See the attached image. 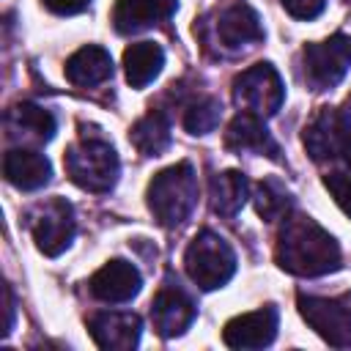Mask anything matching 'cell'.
Listing matches in <instances>:
<instances>
[{
  "label": "cell",
  "mask_w": 351,
  "mask_h": 351,
  "mask_svg": "<svg viewBox=\"0 0 351 351\" xmlns=\"http://www.w3.org/2000/svg\"><path fill=\"white\" fill-rule=\"evenodd\" d=\"M324 186L329 189V195L335 197V203L340 206V211L346 217H351V176L348 173H329L324 178Z\"/></svg>",
  "instance_id": "d4e9b609"
},
{
  "label": "cell",
  "mask_w": 351,
  "mask_h": 351,
  "mask_svg": "<svg viewBox=\"0 0 351 351\" xmlns=\"http://www.w3.org/2000/svg\"><path fill=\"white\" fill-rule=\"evenodd\" d=\"M129 140H132V145L143 156H159V154H165L167 145H170V121H167V115L159 112V110L145 112L132 126Z\"/></svg>",
  "instance_id": "44dd1931"
},
{
  "label": "cell",
  "mask_w": 351,
  "mask_h": 351,
  "mask_svg": "<svg viewBox=\"0 0 351 351\" xmlns=\"http://www.w3.org/2000/svg\"><path fill=\"white\" fill-rule=\"evenodd\" d=\"M195 321V304L192 299L176 288V285H165L154 302H151V324L162 337H176L184 335Z\"/></svg>",
  "instance_id": "7c38bea8"
},
{
  "label": "cell",
  "mask_w": 351,
  "mask_h": 351,
  "mask_svg": "<svg viewBox=\"0 0 351 351\" xmlns=\"http://www.w3.org/2000/svg\"><path fill=\"white\" fill-rule=\"evenodd\" d=\"M214 38L219 41L222 49L239 52V49L258 44L263 38V27H261L258 14L247 3H233L219 11L214 22Z\"/></svg>",
  "instance_id": "9c48e42d"
},
{
  "label": "cell",
  "mask_w": 351,
  "mask_h": 351,
  "mask_svg": "<svg viewBox=\"0 0 351 351\" xmlns=\"http://www.w3.org/2000/svg\"><path fill=\"white\" fill-rule=\"evenodd\" d=\"M348 134V121L340 110H329L324 107L307 126H304V134H302V143L307 148V154L313 159H332L335 154L343 151L346 145V137Z\"/></svg>",
  "instance_id": "8fae6325"
},
{
  "label": "cell",
  "mask_w": 351,
  "mask_h": 351,
  "mask_svg": "<svg viewBox=\"0 0 351 351\" xmlns=\"http://www.w3.org/2000/svg\"><path fill=\"white\" fill-rule=\"evenodd\" d=\"M219 115H222V104L211 96L206 99H197L195 104H189V110L184 112V129L189 134H208L217 129L219 123Z\"/></svg>",
  "instance_id": "cb8c5ba5"
},
{
  "label": "cell",
  "mask_w": 351,
  "mask_h": 351,
  "mask_svg": "<svg viewBox=\"0 0 351 351\" xmlns=\"http://www.w3.org/2000/svg\"><path fill=\"white\" fill-rule=\"evenodd\" d=\"M66 176L85 192H110L118 181L121 162L110 143L104 140H80L74 143L66 156Z\"/></svg>",
  "instance_id": "3957f363"
},
{
  "label": "cell",
  "mask_w": 351,
  "mask_h": 351,
  "mask_svg": "<svg viewBox=\"0 0 351 351\" xmlns=\"http://www.w3.org/2000/svg\"><path fill=\"white\" fill-rule=\"evenodd\" d=\"M162 66H165V52L154 41H134L123 52V71L132 88H145L148 82H154Z\"/></svg>",
  "instance_id": "d6986e66"
},
{
  "label": "cell",
  "mask_w": 351,
  "mask_h": 351,
  "mask_svg": "<svg viewBox=\"0 0 351 351\" xmlns=\"http://www.w3.org/2000/svg\"><path fill=\"white\" fill-rule=\"evenodd\" d=\"M74 230H77V222H74V208L71 203H66L63 197H55L49 200L38 214H36V222H33V241L36 247L55 258L60 255L63 250H69L71 239H74Z\"/></svg>",
  "instance_id": "ba28073f"
},
{
  "label": "cell",
  "mask_w": 351,
  "mask_h": 351,
  "mask_svg": "<svg viewBox=\"0 0 351 351\" xmlns=\"http://www.w3.org/2000/svg\"><path fill=\"white\" fill-rule=\"evenodd\" d=\"M145 203L154 219L165 228H176L189 219L197 206V176L189 162L170 165L159 170L145 192Z\"/></svg>",
  "instance_id": "7a4b0ae2"
},
{
  "label": "cell",
  "mask_w": 351,
  "mask_h": 351,
  "mask_svg": "<svg viewBox=\"0 0 351 351\" xmlns=\"http://www.w3.org/2000/svg\"><path fill=\"white\" fill-rule=\"evenodd\" d=\"M233 99L244 112L269 118L282 107L285 85L271 63H255L233 80Z\"/></svg>",
  "instance_id": "5b68a950"
},
{
  "label": "cell",
  "mask_w": 351,
  "mask_h": 351,
  "mask_svg": "<svg viewBox=\"0 0 351 351\" xmlns=\"http://www.w3.org/2000/svg\"><path fill=\"white\" fill-rule=\"evenodd\" d=\"M184 266H186L189 280L197 288L214 291V288H222L233 277L236 252L219 233L203 230L189 241V247L184 252Z\"/></svg>",
  "instance_id": "277c9868"
},
{
  "label": "cell",
  "mask_w": 351,
  "mask_h": 351,
  "mask_svg": "<svg viewBox=\"0 0 351 351\" xmlns=\"http://www.w3.org/2000/svg\"><path fill=\"white\" fill-rule=\"evenodd\" d=\"M52 14H60V16H71V14H80L88 8L90 0H41Z\"/></svg>",
  "instance_id": "4316f807"
},
{
  "label": "cell",
  "mask_w": 351,
  "mask_h": 351,
  "mask_svg": "<svg viewBox=\"0 0 351 351\" xmlns=\"http://www.w3.org/2000/svg\"><path fill=\"white\" fill-rule=\"evenodd\" d=\"M112 77V58L101 47H82L66 60V80L77 88H93Z\"/></svg>",
  "instance_id": "ac0fdd59"
},
{
  "label": "cell",
  "mask_w": 351,
  "mask_h": 351,
  "mask_svg": "<svg viewBox=\"0 0 351 351\" xmlns=\"http://www.w3.org/2000/svg\"><path fill=\"white\" fill-rule=\"evenodd\" d=\"M3 291H5V329H3V335H8L11 326H14V293H11L8 285H5Z\"/></svg>",
  "instance_id": "83f0119b"
},
{
  "label": "cell",
  "mask_w": 351,
  "mask_h": 351,
  "mask_svg": "<svg viewBox=\"0 0 351 351\" xmlns=\"http://www.w3.org/2000/svg\"><path fill=\"white\" fill-rule=\"evenodd\" d=\"M302 60L304 77L315 90L335 88L351 66V36H332L326 41L307 44Z\"/></svg>",
  "instance_id": "52a82bcc"
},
{
  "label": "cell",
  "mask_w": 351,
  "mask_h": 351,
  "mask_svg": "<svg viewBox=\"0 0 351 351\" xmlns=\"http://www.w3.org/2000/svg\"><path fill=\"white\" fill-rule=\"evenodd\" d=\"M277 266L299 277H321L340 269L337 241L310 217L293 214L282 222L274 247Z\"/></svg>",
  "instance_id": "6da1fadb"
},
{
  "label": "cell",
  "mask_w": 351,
  "mask_h": 351,
  "mask_svg": "<svg viewBox=\"0 0 351 351\" xmlns=\"http://www.w3.org/2000/svg\"><path fill=\"white\" fill-rule=\"evenodd\" d=\"M250 192V181L239 170H222L211 178L208 184V197H211V211L219 217H233Z\"/></svg>",
  "instance_id": "ffe728a7"
},
{
  "label": "cell",
  "mask_w": 351,
  "mask_h": 351,
  "mask_svg": "<svg viewBox=\"0 0 351 351\" xmlns=\"http://www.w3.org/2000/svg\"><path fill=\"white\" fill-rule=\"evenodd\" d=\"M5 121H8V126H11L16 134H25V137H30V140H36V143L52 140V137H55V129H58L52 112L41 110V107H36V104H27V101L14 104V107L8 110V118H5Z\"/></svg>",
  "instance_id": "7402d4cb"
},
{
  "label": "cell",
  "mask_w": 351,
  "mask_h": 351,
  "mask_svg": "<svg viewBox=\"0 0 351 351\" xmlns=\"http://www.w3.org/2000/svg\"><path fill=\"white\" fill-rule=\"evenodd\" d=\"M3 173L8 178V184H14L16 189L33 192L49 181L52 167H49V159L44 154L30 151V148H14L3 159Z\"/></svg>",
  "instance_id": "2e32d148"
},
{
  "label": "cell",
  "mask_w": 351,
  "mask_h": 351,
  "mask_svg": "<svg viewBox=\"0 0 351 351\" xmlns=\"http://www.w3.org/2000/svg\"><path fill=\"white\" fill-rule=\"evenodd\" d=\"M88 329L99 348L132 351L140 340V318L134 313H99L88 321Z\"/></svg>",
  "instance_id": "5bb4252c"
},
{
  "label": "cell",
  "mask_w": 351,
  "mask_h": 351,
  "mask_svg": "<svg viewBox=\"0 0 351 351\" xmlns=\"http://www.w3.org/2000/svg\"><path fill=\"white\" fill-rule=\"evenodd\" d=\"M90 293L101 302H110V304H121V302H129L140 293V285H143V277L140 271L129 263V261H110L104 263L93 277H90Z\"/></svg>",
  "instance_id": "4fadbf2b"
},
{
  "label": "cell",
  "mask_w": 351,
  "mask_h": 351,
  "mask_svg": "<svg viewBox=\"0 0 351 351\" xmlns=\"http://www.w3.org/2000/svg\"><path fill=\"white\" fill-rule=\"evenodd\" d=\"M178 0H115L112 22L118 33H137L170 19Z\"/></svg>",
  "instance_id": "9a60e30c"
},
{
  "label": "cell",
  "mask_w": 351,
  "mask_h": 351,
  "mask_svg": "<svg viewBox=\"0 0 351 351\" xmlns=\"http://www.w3.org/2000/svg\"><path fill=\"white\" fill-rule=\"evenodd\" d=\"M277 324H280L277 310L266 304L261 310L230 318L222 329V340L230 348H263L277 337Z\"/></svg>",
  "instance_id": "30bf717a"
},
{
  "label": "cell",
  "mask_w": 351,
  "mask_h": 351,
  "mask_svg": "<svg viewBox=\"0 0 351 351\" xmlns=\"http://www.w3.org/2000/svg\"><path fill=\"white\" fill-rule=\"evenodd\" d=\"M225 145L230 151H239V154L241 151H252V154H266L271 159H277V154H280L274 137L269 134L263 121L258 115H252V112H239L230 121V126L225 132Z\"/></svg>",
  "instance_id": "e0dca14e"
},
{
  "label": "cell",
  "mask_w": 351,
  "mask_h": 351,
  "mask_svg": "<svg viewBox=\"0 0 351 351\" xmlns=\"http://www.w3.org/2000/svg\"><path fill=\"white\" fill-rule=\"evenodd\" d=\"M302 318L335 348L351 346V293L340 296H299Z\"/></svg>",
  "instance_id": "8992f818"
},
{
  "label": "cell",
  "mask_w": 351,
  "mask_h": 351,
  "mask_svg": "<svg viewBox=\"0 0 351 351\" xmlns=\"http://www.w3.org/2000/svg\"><path fill=\"white\" fill-rule=\"evenodd\" d=\"M340 154H343V159H346V165L351 167V137L346 140V145H343V151H340Z\"/></svg>",
  "instance_id": "f1b7e54d"
},
{
  "label": "cell",
  "mask_w": 351,
  "mask_h": 351,
  "mask_svg": "<svg viewBox=\"0 0 351 351\" xmlns=\"http://www.w3.org/2000/svg\"><path fill=\"white\" fill-rule=\"evenodd\" d=\"M326 0H282V8L296 19H315L324 11Z\"/></svg>",
  "instance_id": "484cf974"
},
{
  "label": "cell",
  "mask_w": 351,
  "mask_h": 351,
  "mask_svg": "<svg viewBox=\"0 0 351 351\" xmlns=\"http://www.w3.org/2000/svg\"><path fill=\"white\" fill-rule=\"evenodd\" d=\"M255 208L266 222L282 219L291 208V195L277 178H266L255 186Z\"/></svg>",
  "instance_id": "603a6c76"
}]
</instances>
